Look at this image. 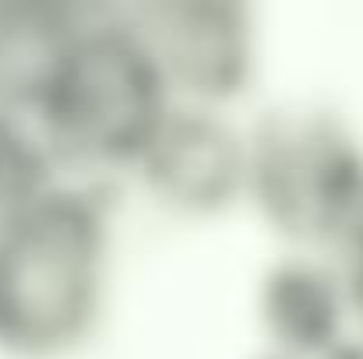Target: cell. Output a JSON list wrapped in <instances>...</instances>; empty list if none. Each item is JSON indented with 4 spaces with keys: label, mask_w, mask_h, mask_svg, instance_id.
Returning <instances> with one entry per match:
<instances>
[{
    "label": "cell",
    "mask_w": 363,
    "mask_h": 359,
    "mask_svg": "<svg viewBox=\"0 0 363 359\" xmlns=\"http://www.w3.org/2000/svg\"><path fill=\"white\" fill-rule=\"evenodd\" d=\"M177 106L233 110L257 71V28L240 4L148 0L117 7Z\"/></svg>",
    "instance_id": "cell-4"
},
{
    "label": "cell",
    "mask_w": 363,
    "mask_h": 359,
    "mask_svg": "<svg viewBox=\"0 0 363 359\" xmlns=\"http://www.w3.org/2000/svg\"><path fill=\"white\" fill-rule=\"evenodd\" d=\"M130 180L169 215H226L247 205V123L230 110L173 106Z\"/></svg>",
    "instance_id": "cell-5"
},
{
    "label": "cell",
    "mask_w": 363,
    "mask_h": 359,
    "mask_svg": "<svg viewBox=\"0 0 363 359\" xmlns=\"http://www.w3.org/2000/svg\"><path fill=\"white\" fill-rule=\"evenodd\" d=\"M82 11L0 7V113L28 117Z\"/></svg>",
    "instance_id": "cell-7"
},
{
    "label": "cell",
    "mask_w": 363,
    "mask_h": 359,
    "mask_svg": "<svg viewBox=\"0 0 363 359\" xmlns=\"http://www.w3.org/2000/svg\"><path fill=\"white\" fill-rule=\"evenodd\" d=\"M113 215L96 183L60 180L0 226V346L57 359L85 346L110 303Z\"/></svg>",
    "instance_id": "cell-1"
},
{
    "label": "cell",
    "mask_w": 363,
    "mask_h": 359,
    "mask_svg": "<svg viewBox=\"0 0 363 359\" xmlns=\"http://www.w3.org/2000/svg\"><path fill=\"white\" fill-rule=\"evenodd\" d=\"M261 359H275V356H261Z\"/></svg>",
    "instance_id": "cell-11"
},
{
    "label": "cell",
    "mask_w": 363,
    "mask_h": 359,
    "mask_svg": "<svg viewBox=\"0 0 363 359\" xmlns=\"http://www.w3.org/2000/svg\"><path fill=\"white\" fill-rule=\"evenodd\" d=\"M268 356L339 359L360 342L350 289L335 253L286 250L261 289Z\"/></svg>",
    "instance_id": "cell-6"
},
{
    "label": "cell",
    "mask_w": 363,
    "mask_h": 359,
    "mask_svg": "<svg viewBox=\"0 0 363 359\" xmlns=\"http://www.w3.org/2000/svg\"><path fill=\"white\" fill-rule=\"evenodd\" d=\"M60 180L67 176H60L28 117L0 113V226L32 208Z\"/></svg>",
    "instance_id": "cell-8"
},
{
    "label": "cell",
    "mask_w": 363,
    "mask_h": 359,
    "mask_svg": "<svg viewBox=\"0 0 363 359\" xmlns=\"http://www.w3.org/2000/svg\"><path fill=\"white\" fill-rule=\"evenodd\" d=\"M363 201V144L325 106H279L247 123V205L289 250L335 253Z\"/></svg>",
    "instance_id": "cell-3"
},
{
    "label": "cell",
    "mask_w": 363,
    "mask_h": 359,
    "mask_svg": "<svg viewBox=\"0 0 363 359\" xmlns=\"http://www.w3.org/2000/svg\"><path fill=\"white\" fill-rule=\"evenodd\" d=\"M335 261L342 268V278H346V289H350V303H353V317H357V331H360L363 342V201L357 208V219H353L346 239L335 250Z\"/></svg>",
    "instance_id": "cell-9"
},
{
    "label": "cell",
    "mask_w": 363,
    "mask_h": 359,
    "mask_svg": "<svg viewBox=\"0 0 363 359\" xmlns=\"http://www.w3.org/2000/svg\"><path fill=\"white\" fill-rule=\"evenodd\" d=\"M339 359H363V342H357V346H353L350 353H342Z\"/></svg>",
    "instance_id": "cell-10"
},
{
    "label": "cell",
    "mask_w": 363,
    "mask_h": 359,
    "mask_svg": "<svg viewBox=\"0 0 363 359\" xmlns=\"http://www.w3.org/2000/svg\"><path fill=\"white\" fill-rule=\"evenodd\" d=\"M177 103L121 11H82L28 123L60 176L96 183L138 166Z\"/></svg>",
    "instance_id": "cell-2"
}]
</instances>
